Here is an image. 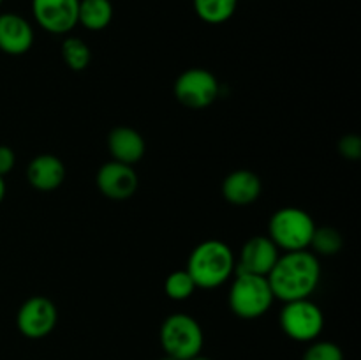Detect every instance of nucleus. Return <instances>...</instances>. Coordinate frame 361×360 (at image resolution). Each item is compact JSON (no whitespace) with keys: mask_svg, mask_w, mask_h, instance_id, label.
Masks as SVG:
<instances>
[{"mask_svg":"<svg viewBox=\"0 0 361 360\" xmlns=\"http://www.w3.org/2000/svg\"><path fill=\"white\" fill-rule=\"evenodd\" d=\"M275 299L282 302L310 299L321 281L319 258L312 251H289L279 256L267 275Z\"/></svg>","mask_w":361,"mask_h":360,"instance_id":"1","label":"nucleus"},{"mask_svg":"<svg viewBox=\"0 0 361 360\" xmlns=\"http://www.w3.org/2000/svg\"><path fill=\"white\" fill-rule=\"evenodd\" d=\"M281 251L268 235H256L247 240L240 251L235 272L268 275L277 263Z\"/></svg>","mask_w":361,"mask_h":360,"instance_id":"11","label":"nucleus"},{"mask_svg":"<svg viewBox=\"0 0 361 360\" xmlns=\"http://www.w3.org/2000/svg\"><path fill=\"white\" fill-rule=\"evenodd\" d=\"M274 300L267 275L236 272L228 293V304L233 314L242 320H256L271 309Z\"/></svg>","mask_w":361,"mask_h":360,"instance_id":"3","label":"nucleus"},{"mask_svg":"<svg viewBox=\"0 0 361 360\" xmlns=\"http://www.w3.org/2000/svg\"><path fill=\"white\" fill-rule=\"evenodd\" d=\"M34 27L27 18L16 13L0 14V52L11 56H20L34 46Z\"/></svg>","mask_w":361,"mask_h":360,"instance_id":"12","label":"nucleus"},{"mask_svg":"<svg viewBox=\"0 0 361 360\" xmlns=\"http://www.w3.org/2000/svg\"><path fill=\"white\" fill-rule=\"evenodd\" d=\"M66 164L53 154H39L28 162L27 180L34 189L49 193L59 189L66 180Z\"/></svg>","mask_w":361,"mask_h":360,"instance_id":"14","label":"nucleus"},{"mask_svg":"<svg viewBox=\"0 0 361 360\" xmlns=\"http://www.w3.org/2000/svg\"><path fill=\"white\" fill-rule=\"evenodd\" d=\"M302 360H344L341 346L331 341H312L303 352Z\"/></svg>","mask_w":361,"mask_h":360,"instance_id":"21","label":"nucleus"},{"mask_svg":"<svg viewBox=\"0 0 361 360\" xmlns=\"http://www.w3.org/2000/svg\"><path fill=\"white\" fill-rule=\"evenodd\" d=\"M185 270L189 272L197 288L215 289L228 282L235 274V253L222 240H203L190 251Z\"/></svg>","mask_w":361,"mask_h":360,"instance_id":"2","label":"nucleus"},{"mask_svg":"<svg viewBox=\"0 0 361 360\" xmlns=\"http://www.w3.org/2000/svg\"><path fill=\"white\" fill-rule=\"evenodd\" d=\"M2 2H4V0H0V6H2Z\"/></svg>","mask_w":361,"mask_h":360,"instance_id":"27","label":"nucleus"},{"mask_svg":"<svg viewBox=\"0 0 361 360\" xmlns=\"http://www.w3.org/2000/svg\"><path fill=\"white\" fill-rule=\"evenodd\" d=\"M95 184L102 196H106L108 200L123 201L136 194L137 187H140V176H137L134 166L111 159L97 169Z\"/></svg>","mask_w":361,"mask_h":360,"instance_id":"10","label":"nucleus"},{"mask_svg":"<svg viewBox=\"0 0 361 360\" xmlns=\"http://www.w3.org/2000/svg\"><path fill=\"white\" fill-rule=\"evenodd\" d=\"M197 18L208 25H222L235 16L238 0H192Z\"/></svg>","mask_w":361,"mask_h":360,"instance_id":"17","label":"nucleus"},{"mask_svg":"<svg viewBox=\"0 0 361 360\" xmlns=\"http://www.w3.org/2000/svg\"><path fill=\"white\" fill-rule=\"evenodd\" d=\"M309 247H312V253L316 256H334L342 251L344 239L338 233V229L331 228V226H321L314 232Z\"/></svg>","mask_w":361,"mask_h":360,"instance_id":"19","label":"nucleus"},{"mask_svg":"<svg viewBox=\"0 0 361 360\" xmlns=\"http://www.w3.org/2000/svg\"><path fill=\"white\" fill-rule=\"evenodd\" d=\"M196 289H197L196 282L192 281V277H190V274L185 270V268H183V270L171 272L164 281L166 295H168L171 300H176V302H182V300L190 299Z\"/></svg>","mask_w":361,"mask_h":360,"instance_id":"20","label":"nucleus"},{"mask_svg":"<svg viewBox=\"0 0 361 360\" xmlns=\"http://www.w3.org/2000/svg\"><path fill=\"white\" fill-rule=\"evenodd\" d=\"M16 164V154L7 145H0V176H6L11 173Z\"/></svg>","mask_w":361,"mask_h":360,"instance_id":"23","label":"nucleus"},{"mask_svg":"<svg viewBox=\"0 0 361 360\" xmlns=\"http://www.w3.org/2000/svg\"><path fill=\"white\" fill-rule=\"evenodd\" d=\"M279 321L282 332L296 342L316 341L324 328L323 311L310 299L284 302Z\"/></svg>","mask_w":361,"mask_h":360,"instance_id":"6","label":"nucleus"},{"mask_svg":"<svg viewBox=\"0 0 361 360\" xmlns=\"http://www.w3.org/2000/svg\"><path fill=\"white\" fill-rule=\"evenodd\" d=\"M113 14L111 0H80L78 25L90 32H101L109 27Z\"/></svg>","mask_w":361,"mask_h":360,"instance_id":"16","label":"nucleus"},{"mask_svg":"<svg viewBox=\"0 0 361 360\" xmlns=\"http://www.w3.org/2000/svg\"><path fill=\"white\" fill-rule=\"evenodd\" d=\"M108 150L113 161L134 166L143 159L147 143L140 131L129 126H116L108 134Z\"/></svg>","mask_w":361,"mask_h":360,"instance_id":"15","label":"nucleus"},{"mask_svg":"<svg viewBox=\"0 0 361 360\" xmlns=\"http://www.w3.org/2000/svg\"><path fill=\"white\" fill-rule=\"evenodd\" d=\"M59 321L55 302L48 296L35 295L25 300L16 314V327L27 339H42L51 334Z\"/></svg>","mask_w":361,"mask_h":360,"instance_id":"8","label":"nucleus"},{"mask_svg":"<svg viewBox=\"0 0 361 360\" xmlns=\"http://www.w3.org/2000/svg\"><path fill=\"white\" fill-rule=\"evenodd\" d=\"M312 215L300 207H282L271 214L268 222V236L279 251H305L316 232Z\"/></svg>","mask_w":361,"mask_h":360,"instance_id":"4","label":"nucleus"},{"mask_svg":"<svg viewBox=\"0 0 361 360\" xmlns=\"http://www.w3.org/2000/svg\"><path fill=\"white\" fill-rule=\"evenodd\" d=\"M176 101L189 109H204L217 101L221 83L212 71L203 67L185 69L173 85Z\"/></svg>","mask_w":361,"mask_h":360,"instance_id":"7","label":"nucleus"},{"mask_svg":"<svg viewBox=\"0 0 361 360\" xmlns=\"http://www.w3.org/2000/svg\"><path fill=\"white\" fill-rule=\"evenodd\" d=\"M32 16L44 32L66 35L78 25L80 0H32Z\"/></svg>","mask_w":361,"mask_h":360,"instance_id":"9","label":"nucleus"},{"mask_svg":"<svg viewBox=\"0 0 361 360\" xmlns=\"http://www.w3.org/2000/svg\"><path fill=\"white\" fill-rule=\"evenodd\" d=\"M159 360H176V359H173V356H169V355H164V356H161Z\"/></svg>","mask_w":361,"mask_h":360,"instance_id":"26","label":"nucleus"},{"mask_svg":"<svg viewBox=\"0 0 361 360\" xmlns=\"http://www.w3.org/2000/svg\"><path fill=\"white\" fill-rule=\"evenodd\" d=\"M190 360H212V359H208V356H203V355H197V356H194V359H190Z\"/></svg>","mask_w":361,"mask_h":360,"instance_id":"25","label":"nucleus"},{"mask_svg":"<svg viewBox=\"0 0 361 360\" xmlns=\"http://www.w3.org/2000/svg\"><path fill=\"white\" fill-rule=\"evenodd\" d=\"M6 191H7L6 180H4V176H0V203H2L4 198H6Z\"/></svg>","mask_w":361,"mask_h":360,"instance_id":"24","label":"nucleus"},{"mask_svg":"<svg viewBox=\"0 0 361 360\" xmlns=\"http://www.w3.org/2000/svg\"><path fill=\"white\" fill-rule=\"evenodd\" d=\"M60 53H62L63 62L67 64L71 71H85L92 62V49L83 39L80 37H66L60 46Z\"/></svg>","mask_w":361,"mask_h":360,"instance_id":"18","label":"nucleus"},{"mask_svg":"<svg viewBox=\"0 0 361 360\" xmlns=\"http://www.w3.org/2000/svg\"><path fill=\"white\" fill-rule=\"evenodd\" d=\"M159 341L166 355L176 360H190L201 355L204 334L196 318L185 313H175L162 321Z\"/></svg>","mask_w":361,"mask_h":360,"instance_id":"5","label":"nucleus"},{"mask_svg":"<svg viewBox=\"0 0 361 360\" xmlns=\"http://www.w3.org/2000/svg\"><path fill=\"white\" fill-rule=\"evenodd\" d=\"M338 152L344 159L358 161L361 157V138L358 134H344L338 141Z\"/></svg>","mask_w":361,"mask_h":360,"instance_id":"22","label":"nucleus"},{"mask_svg":"<svg viewBox=\"0 0 361 360\" xmlns=\"http://www.w3.org/2000/svg\"><path fill=\"white\" fill-rule=\"evenodd\" d=\"M263 193V182L259 175L250 169H235L222 180V196L228 203L236 207L252 205Z\"/></svg>","mask_w":361,"mask_h":360,"instance_id":"13","label":"nucleus"}]
</instances>
